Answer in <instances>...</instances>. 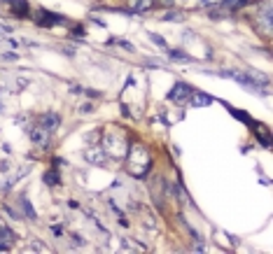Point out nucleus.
<instances>
[{"instance_id":"a211bd4d","label":"nucleus","mask_w":273,"mask_h":254,"mask_svg":"<svg viewBox=\"0 0 273 254\" xmlns=\"http://www.w3.org/2000/svg\"><path fill=\"white\" fill-rule=\"evenodd\" d=\"M2 59L5 61H16V54H2Z\"/></svg>"},{"instance_id":"423d86ee","label":"nucleus","mask_w":273,"mask_h":254,"mask_svg":"<svg viewBox=\"0 0 273 254\" xmlns=\"http://www.w3.org/2000/svg\"><path fill=\"white\" fill-rule=\"evenodd\" d=\"M154 5V0H129V9L131 12H145Z\"/></svg>"},{"instance_id":"4468645a","label":"nucleus","mask_w":273,"mask_h":254,"mask_svg":"<svg viewBox=\"0 0 273 254\" xmlns=\"http://www.w3.org/2000/svg\"><path fill=\"white\" fill-rule=\"evenodd\" d=\"M152 40H154V45H159V47H166V40L159 38V35H152Z\"/></svg>"},{"instance_id":"f8f14e48","label":"nucleus","mask_w":273,"mask_h":254,"mask_svg":"<svg viewBox=\"0 0 273 254\" xmlns=\"http://www.w3.org/2000/svg\"><path fill=\"white\" fill-rule=\"evenodd\" d=\"M12 7L16 9V12H26V2H23V0H12Z\"/></svg>"},{"instance_id":"412c9836","label":"nucleus","mask_w":273,"mask_h":254,"mask_svg":"<svg viewBox=\"0 0 273 254\" xmlns=\"http://www.w3.org/2000/svg\"><path fill=\"white\" fill-rule=\"evenodd\" d=\"M161 2H164V5H173V2H171V0H161Z\"/></svg>"},{"instance_id":"2eb2a0df","label":"nucleus","mask_w":273,"mask_h":254,"mask_svg":"<svg viewBox=\"0 0 273 254\" xmlns=\"http://www.w3.org/2000/svg\"><path fill=\"white\" fill-rule=\"evenodd\" d=\"M45 182H47V185H54V182H56V175H54V173H47V175H45Z\"/></svg>"},{"instance_id":"39448f33","label":"nucleus","mask_w":273,"mask_h":254,"mask_svg":"<svg viewBox=\"0 0 273 254\" xmlns=\"http://www.w3.org/2000/svg\"><path fill=\"white\" fill-rule=\"evenodd\" d=\"M59 124H61V119H59V115H56V112H47V115H42V119H40V126H42V128H47L49 133L56 131V128H59Z\"/></svg>"},{"instance_id":"20e7f679","label":"nucleus","mask_w":273,"mask_h":254,"mask_svg":"<svg viewBox=\"0 0 273 254\" xmlns=\"http://www.w3.org/2000/svg\"><path fill=\"white\" fill-rule=\"evenodd\" d=\"M189 96H191V89L187 84H178L173 91L168 93V98L173 100V103H187V100H189Z\"/></svg>"},{"instance_id":"0eeeda50","label":"nucleus","mask_w":273,"mask_h":254,"mask_svg":"<svg viewBox=\"0 0 273 254\" xmlns=\"http://www.w3.org/2000/svg\"><path fill=\"white\" fill-rule=\"evenodd\" d=\"M262 26H264L266 33H271V5L269 2L262 7Z\"/></svg>"},{"instance_id":"9b49d317","label":"nucleus","mask_w":273,"mask_h":254,"mask_svg":"<svg viewBox=\"0 0 273 254\" xmlns=\"http://www.w3.org/2000/svg\"><path fill=\"white\" fill-rule=\"evenodd\" d=\"M0 238H2V240H7V243H9V240L14 238V233L9 231V229L5 226V224H0Z\"/></svg>"},{"instance_id":"f3484780","label":"nucleus","mask_w":273,"mask_h":254,"mask_svg":"<svg viewBox=\"0 0 273 254\" xmlns=\"http://www.w3.org/2000/svg\"><path fill=\"white\" fill-rule=\"evenodd\" d=\"M7 250H9L7 240H2V238H0V252H7Z\"/></svg>"},{"instance_id":"6ab92c4d","label":"nucleus","mask_w":273,"mask_h":254,"mask_svg":"<svg viewBox=\"0 0 273 254\" xmlns=\"http://www.w3.org/2000/svg\"><path fill=\"white\" fill-rule=\"evenodd\" d=\"M91 110H93L91 105H82V108H80V112H82V115H87V112H91Z\"/></svg>"},{"instance_id":"f03ea898","label":"nucleus","mask_w":273,"mask_h":254,"mask_svg":"<svg viewBox=\"0 0 273 254\" xmlns=\"http://www.w3.org/2000/svg\"><path fill=\"white\" fill-rule=\"evenodd\" d=\"M30 140H33V145H38V147H47L49 145V138H52V133L47 131V128H42V126H33L28 131Z\"/></svg>"},{"instance_id":"1a4fd4ad","label":"nucleus","mask_w":273,"mask_h":254,"mask_svg":"<svg viewBox=\"0 0 273 254\" xmlns=\"http://www.w3.org/2000/svg\"><path fill=\"white\" fill-rule=\"evenodd\" d=\"M161 19H164V21H184V16H182L180 12H166Z\"/></svg>"},{"instance_id":"9d476101","label":"nucleus","mask_w":273,"mask_h":254,"mask_svg":"<svg viewBox=\"0 0 273 254\" xmlns=\"http://www.w3.org/2000/svg\"><path fill=\"white\" fill-rule=\"evenodd\" d=\"M42 26H52V23H59V16H54V14H47V12H42Z\"/></svg>"},{"instance_id":"dca6fc26","label":"nucleus","mask_w":273,"mask_h":254,"mask_svg":"<svg viewBox=\"0 0 273 254\" xmlns=\"http://www.w3.org/2000/svg\"><path fill=\"white\" fill-rule=\"evenodd\" d=\"M33 250H38V252H47V247H42V243H40V240H35V243H33Z\"/></svg>"},{"instance_id":"ddd939ff","label":"nucleus","mask_w":273,"mask_h":254,"mask_svg":"<svg viewBox=\"0 0 273 254\" xmlns=\"http://www.w3.org/2000/svg\"><path fill=\"white\" fill-rule=\"evenodd\" d=\"M222 0H198V5H203V7H212V5H220Z\"/></svg>"},{"instance_id":"4be33fe9","label":"nucleus","mask_w":273,"mask_h":254,"mask_svg":"<svg viewBox=\"0 0 273 254\" xmlns=\"http://www.w3.org/2000/svg\"><path fill=\"white\" fill-rule=\"evenodd\" d=\"M5 2H12V0H5Z\"/></svg>"},{"instance_id":"f257e3e1","label":"nucleus","mask_w":273,"mask_h":254,"mask_svg":"<svg viewBox=\"0 0 273 254\" xmlns=\"http://www.w3.org/2000/svg\"><path fill=\"white\" fill-rule=\"evenodd\" d=\"M103 152L107 156H121L129 154V142H126V135L121 133H105V140H103Z\"/></svg>"},{"instance_id":"aec40b11","label":"nucleus","mask_w":273,"mask_h":254,"mask_svg":"<svg viewBox=\"0 0 273 254\" xmlns=\"http://www.w3.org/2000/svg\"><path fill=\"white\" fill-rule=\"evenodd\" d=\"M0 33H12V28H7V26H2V23H0Z\"/></svg>"},{"instance_id":"6e6552de","label":"nucleus","mask_w":273,"mask_h":254,"mask_svg":"<svg viewBox=\"0 0 273 254\" xmlns=\"http://www.w3.org/2000/svg\"><path fill=\"white\" fill-rule=\"evenodd\" d=\"M191 103H194V105H210V98H208L205 93H194Z\"/></svg>"},{"instance_id":"7ed1b4c3","label":"nucleus","mask_w":273,"mask_h":254,"mask_svg":"<svg viewBox=\"0 0 273 254\" xmlns=\"http://www.w3.org/2000/svg\"><path fill=\"white\" fill-rule=\"evenodd\" d=\"M84 159L89 163H93V166H105L107 163V154L100 147H89V149L84 152Z\"/></svg>"}]
</instances>
